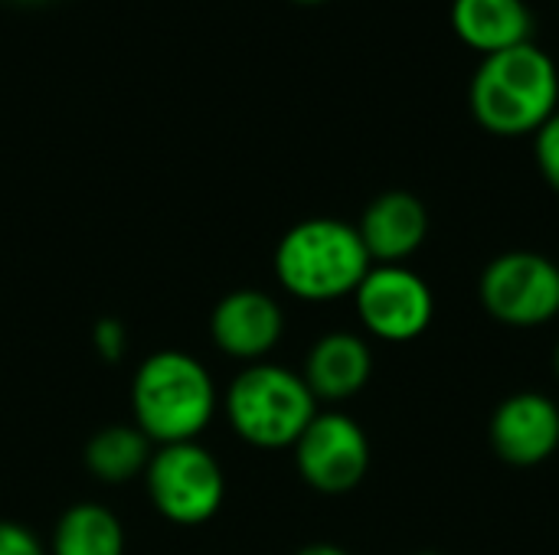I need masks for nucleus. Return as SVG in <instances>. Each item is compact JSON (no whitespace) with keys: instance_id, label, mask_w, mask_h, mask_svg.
<instances>
[{"instance_id":"nucleus-1","label":"nucleus","mask_w":559,"mask_h":555,"mask_svg":"<svg viewBox=\"0 0 559 555\" xmlns=\"http://www.w3.org/2000/svg\"><path fill=\"white\" fill-rule=\"evenodd\" d=\"M478 128L495 137L537 134L559 111V69L537 43L485 56L468 85Z\"/></svg>"},{"instance_id":"nucleus-2","label":"nucleus","mask_w":559,"mask_h":555,"mask_svg":"<svg viewBox=\"0 0 559 555\" xmlns=\"http://www.w3.org/2000/svg\"><path fill=\"white\" fill-rule=\"evenodd\" d=\"M219 409L210 370L183 350H157L131 376L134 425L160 448L197 442Z\"/></svg>"},{"instance_id":"nucleus-3","label":"nucleus","mask_w":559,"mask_h":555,"mask_svg":"<svg viewBox=\"0 0 559 555\" xmlns=\"http://www.w3.org/2000/svg\"><path fill=\"white\" fill-rule=\"evenodd\" d=\"M278 285L308 304H331L354 298L373 268L354 222L334 216H311L295 222L275 245Z\"/></svg>"},{"instance_id":"nucleus-4","label":"nucleus","mask_w":559,"mask_h":555,"mask_svg":"<svg viewBox=\"0 0 559 555\" xmlns=\"http://www.w3.org/2000/svg\"><path fill=\"white\" fill-rule=\"evenodd\" d=\"M223 412L229 429L252 448L282 451L295 448L301 432L318 415V399L311 396L301 373L278 363H249L229 383L223 396Z\"/></svg>"},{"instance_id":"nucleus-5","label":"nucleus","mask_w":559,"mask_h":555,"mask_svg":"<svg viewBox=\"0 0 559 555\" xmlns=\"http://www.w3.org/2000/svg\"><path fill=\"white\" fill-rule=\"evenodd\" d=\"M478 298L488 317L504 327H544L559 317V265L531 249L501 252L478 278Z\"/></svg>"},{"instance_id":"nucleus-6","label":"nucleus","mask_w":559,"mask_h":555,"mask_svg":"<svg viewBox=\"0 0 559 555\" xmlns=\"http://www.w3.org/2000/svg\"><path fill=\"white\" fill-rule=\"evenodd\" d=\"M144 487L154 510L177 527H200L213 520L226 494L223 468L200 442L154 448Z\"/></svg>"},{"instance_id":"nucleus-7","label":"nucleus","mask_w":559,"mask_h":555,"mask_svg":"<svg viewBox=\"0 0 559 555\" xmlns=\"http://www.w3.org/2000/svg\"><path fill=\"white\" fill-rule=\"evenodd\" d=\"M354 311L370 337L409 343L432 327L436 294L429 281L406 265H373L354 291Z\"/></svg>"},{"instance_id":"nucleus-8","label":"nucleus","mask_w":559,"mask_h":555,"mask_svg":"<svg viewBox=\"0 0 559 555\" xmlns=\"http://www.w3.org/2000/svg\"><path fill=\"white\" fill-rule=\"evenodd\" d=\"M295 468L301 481L328 497L350 494L364 484L370 471V438L357 419L328 409L311 419V425L295 442Z\"/></svg>"},{"instance_id":"nucleus-9","label":"nucleus","mask_w":559,"mask_h":555,"mask_svg":"<svg viewBox=\"0 0 559 555\" xmlns=\"http://www.w3.org/2000/svg\"><path fill=\"white\" fill-rule=\"evenodd\" d=\"M495 455L511 468H537L559 448V406L544 393L508 396L488 425Z\"/></svg>"},{"instance_id":"nucleus-10","label":"nucleus","mask_w":559,"mask_h":555,"mask_svg":"<svg viewBox=\"0 0 559 555\" xmlns=\"http://www.w3.org/2000/svg\"><path fill=\"white\" fill-rule=\"evenodd\" d=\"M285 334V314L282 304L259 288H239L219 298V304L210 314V337L219 353L242 360V363H262Z\"/></svg>"},{"instance_id":"nucleus-11","label":"nucleus","mask_w":559,"mask_h":555,"mask_svg":"<svg viewBox=\"0 0 559 555\" xmlns=\"http://www.w3.org/2000/svg\"><path fill=\"white\" fill-rule=\"evenodd\" d=\"M432 219L426 203L409 190H386L367 203L357 232L373 265H403L429 239Z\"/></svg>"},{"instance_id":"nucleus-12","label":"nucleus","mask_w":559,"mask_h":555,"mask_svg":"<svg viewBox=\"0 0 559 555\" xmlns=\"http://www.w3.org/2000/svg\"><path fill=\"white\" fill-rule=\"evenodd\" d=\"M373 376V350L354 330H331L314 340L305 357L301 379L318 402L337 406L364 393Z\"/></svg>"},{"instance_id":"nucleus-13","label":"nucleus","mask_w":559,"mask_h":555,"mask_svg":"<svg viewBox=\"0 0 559 555\" xmlns=\"http://www.w3.org/2000/svg\"><path fill=\"white\" fill-rule=\"evenodd\" d=\"M452 29L481 59L534 43V10L527 0H452Z\"/></svg>"},{"instance_id":"nucleus-14","label":"nucleus","mask_w":559,"mask_h":555,"mask_svg":"<svg viewBox=\"0 0 559 555\" xmlns=\"http://www.w3.org/2000/svg\"><path fill=\"white\" fill-rule=\"evenodd\" d=\"M154 455V442L138 425H108L85 445V468L102 484H128L144 478Z\"/></svg>"},{"instance_id":"nucleus-15","label":"nucleus","mask_w":559,"mask_h":555,"mask_svg":"<svg viewBox=\"0 0 559 555\" xmlns=\"http://www.w3.org/2000/svg\"><path fill=\"white\" fill-rule=\"evenodd\" d=\"M52 555H124L121 520L102 504H72L56 520Z\"/></svg>"},{"instance_id":"nucleus-16","label":"nucleus","mask_w":559,"mask_h":555,"mask_svg":"<svg viewBox=\"0 0 559 555\" xmlns=\"http://www.w3.org/2000/svg\"><path fill=\"white\" fill-rule=\"evenodd\" d=\"M534 157L547 186L559 193V111L534 134Z\"/></svg>"},{"instance_id":"nucleus-17","label":"nucleus","mask_w":559,"mask_h":555,"mask_svg":"<svg viewBox=\"0 0 559 555\" xmlns=\"http://www.w3.org/2000/svg\"><path fill=\"white\" fill-rule=\"evenodd\" d=\"M92 343L105 363H121L128 353V330L118 317H102L92 330Z\"/></svg>"},{"instance_id":"nucleus-18","label":"nucleus","mask_w":559,"mask_h":555,"mask_svg":"<svg viewBox=\"0 0 559 555\" xmlns=\"http://www.w3.org/2000/svg\"><path fill=\"white\" fill-rule=\"evenodd\" d=\"M0 555H46V550L23 523L0 520Z\"/></svg>"},{"instance_id":"nucleus-19","label":"nucleus","mask_w":559,"mask_h":555,"mask_svg":"<svg viewBox=\"0 0 559 555\" xmlns=\"http://www.w3.org/2000/svg\"><path fill=\"white\" fill-rule=\"evenodd\" d=\"M295 555H350L347 550L334 546V543H311V546H301Z\"/></svg>"},{"instance_id":"nucleus-20","label":"nucleus","mask_w":559,"mask_h":555,"mask_svg":"<svg viewBox=\"0 0 559 555\" xmlns=\"http://www.w3.org/2000/svg\"><path fill=\"white\" fill-rule=\"evenodd\" d=\"M554 373H557V379H559V343H557V350H554Z\"/></svg>"},{"instance_id":"nucleus-21","label":"nucleus","mask_w":559,"mask_h":555,"mask_svg":"<svg viewBox=\"0 0 559 555\" xmlns=\"http://www.w3.org/2000/svg\"><path fill=\"white\" fill-rule=\"evenodd\" d=\"M295 3H324V0H295Z\"/></svg>"},{"instance_id":"nucleus-22","label":"nucleus","mask_w":559,"mask_h":555,"mask_svg":"<svg viewBox=\"0 0 559 555\" xmlns=\"http://www.w3.org/2000/svg\"><path fill=\"white\" fill-rule=\"evenodd\" d=\"M416 555H442V553H416Z\"/></svg>"},{"instance_id":"nucleus-23","label":"nucleus","mask_w":559,"mask_h":555,"mask_svg":"<svg viewBox=\"0 0 559 555\" xmlns=\"http://www.w3.org/2000/svg\"><path fill=\"white\" fill-rule=\"evenodd\" d=\"M23 3H39V0H23Z\"/></svg>"}]
</instances>
